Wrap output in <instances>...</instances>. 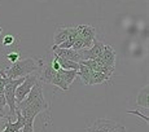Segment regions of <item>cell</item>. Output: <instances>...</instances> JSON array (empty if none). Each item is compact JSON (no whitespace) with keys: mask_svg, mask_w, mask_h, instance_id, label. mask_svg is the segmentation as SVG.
I'll return each mask as SVG.
<instances>
[{"mask_svg":"<svg viewBox=\"0 0 149 132\" xmlns=\"http://www.w3.org/2000/svg\"><path fill=\"white\" fill-rule=\"evenodd\" d=\"M17 109L19 110L22 118L25 120V126L22 128V132H34V119L38 114L43 113L48 109V104L43 94L42 83L38 82L30 91V93L26 96V99L17 105Z\"/></svg>","mask_w":149,"mask_h":132,"instance_id":"obj_1","label":"cell"},{"mask_svg":"<svg viewBox=\"0 0 149 132\" xmlns=\"http://www.w3.org/2000/svg\"><path fill=\"white\" fill-rule=\"evenodd\" d=\"M43 60H34V58H24L18 60L3 70H0V75L3 78H9V79H18V78H25L29 74H33L38 71L42 67Z\"/></svg>","mask_w":149,"mask_h":132,"instance_id":"obj_2","label":"cell"},{"mask_svg":"<svg viewBox=\"0 0 149 132\" xmlns=\"http://www.w3.org/2000/svg\"><path fill=\"white\" fill-rule=\"evenodd\" d=\"M25 80V78H18V79H7L4 87V96H5V101H7V106L9 108L8 111V117L12 119V115H14L16 113V90L19 84Z\"/></svg>","mask_w":149,"mask_h":132,"instance_id":"obj_3","label":"cell"},{"mask_svg":"<svg viewBox=\"0 0 149 132\" xmlns=\"http://www.w3.org/2000/svg\"><path fill=\"white\" fill-rule=\"evenodd\" d=\"M86 132H127L125 126L111 119H96L91 126H88Z\"/></svg>","mask_w":149,"mask_h":132,"instance_id":"obj_4","label":"cell"},{"mask_svg":"<svg viewBox=\"0 0 149 132\" xmlns=\"http://www.w3.org/2000/svg\"><path fill=\"white\" fill-rule=\"evenodd\" d=\"M39 82V75L38 74H29L27 76H25V80L17 87L16 90V105H18L19 102H22L26 96L30 93V91L33 90V87Z\"/></svg>","mask_w":149,"mask_h":132,"instance_id":"obj_5","label":"cell"},{"mask_svg":"<svg viewBox=\"0 0 149 132\" xmlns=\"http://www.w3.org/2000/svg\"><path fill=\"white\" fill-rule=\"evenodd\" d=\"M104 47H105L104 42L95 39V42H93V44H92V47L91 48L79 51V54H81L82 61H84V60H96V58H99V57L101 56L102 51H104Z\"/></svg>","mask_w":149,"mask_h":132,"instance_id":"obj_6","label":"cell"},{"mask_svg":"<svg viewBox=\"0 0 149 132\" xmlns=\"http://www.w3.org/2000/svg\"><path fill=\"white\" fill-rule=\"evenodd\" d=\"M78 30H79L78 36L83 40V43H84V48H83V49L91 48L96 39V28L92 26H88V25H79Z\"/></svg>","mask_w":149,"mask_h":132,"instance_id":"obj_7","label":"cell"},{"mask_svg":"<svg viewBox=\"0 0 149 132\" xmlns=\"http://www.w3.org/2000/svg\"><path fill=\"white\" fill-rule=\"evenodd\" d=\"M52 52L53 54H56L57 57H62V58H66V60H70L73 62H79L82 61L81 58V54H79V51H75L73 48H68V49H62V48H58L56 45L52 47Z\"/></svg>","mask_w":149,"mask_h":132,"instance_id":"obj_8","label":"cell"},{"mask_svg":"<svg viewBox=\"0 0 149 132\" xmlns=\"http://www.w3.org/2000/svg\"><path fill=\"white\" fill-rule=\"evenodd\" d=\"M116 58H117V53L116 51L113 49L111 45H109L105 43V47H104V51H102L101 56L96 60H100L102 64H105L107 66H110V67H114L116 65Z\"/></svg>","mask_w":149,"mask_h":132,"instance_id":"obj_9","label":"cell"},{"mask_svg":"<svg viewBox=\"0 0 149 132\" xmlns=\"http://www.w3.org/2000/svg\"><path fill=\"white\" fill-rule=\"evenodd\" d=\"M71 28L73 27H65V26H58L57 30L54 31V36H53V45H58L61 43L66 42L70 36L71 33Z\"/></svg>","mask_w":149,"mask_h":132,"instance_id":"obj_10","label":"cell"},{"mask_svg":"<svg viewBox=\"0 0 149 132\" xmlns=\"http://www.w3.org/2000/svg\"><path fill=\"white\" fill-rule=\"evenodd\" d=\"M110 76L107 75L104 73H100V71H93L91 74V78L90 82H88V85H93V84H102V83H107L109 82Z\"/></svg>","mask_w":149,"mask_h":132,"instance_id":"obj_11","label":"cell"},{"mask_svg":"<svg viewBox=\"0 0 149 132\" xmlns=\"http://www.w3.org/2000/svg\"><path fill=\"white\" fill-rule=\"evenodd\" d=\"M53 54V53H52ZM54 57H56L57 62H58L60 67L62 69V70H75L78 71L79 69V64H77V62H73L70 61V60H66V58H62V57H57L56 54H53Z\"/></svg>","mask_w":149,"mask_h":132,"instance_id":"obj_12","label":"cell"},{"mask_svg":"<svg viewBox=\"0 0 149 132\" xmlns=\"http://www.w3.org/2000/svg\"><path fill=\"white\" fill-rule=\"evenodd\" d=\"M93 71L91 70L90 67H87V66L79 64V69L78 71H77V76H79V78L82 79V82L84 83V84L88 85V82H90V78H91V74H92Z\"/></svg>","mask_w":149,"mask_h":132,"instance_id":"obj_13","label":"cell"},{"mask_svg":"<svg viewBox=\"0 0 149 132\" xmlns=\"http://www.w3.org/2000/svg\"><path fill=\"white\" fill-rule=\"evenodd\" d=\"M136 104L137 108H143L144 110H148V87H144L139 92L136 99Z\"/></svg>","mask_w":149,"mask_h":132,"instance_id":"obj_14","label":"cell"},{"mask_svg":"<svg viewBox=\"0 0 149 132\" xmlns=\"http://www.w3.org/2000/svg\"><path fill=\"white\" fill-rule=\"evenodd\" d=\"M58 75L62 78V80H64L65 83L70 87V84L74 82V79L77 78V71L75 70H62V69H60L58 71Z\"/></svg>","mask_w":149,"mask_h":132,"instance_id":"obj_15","label":"cell"},{"mask_svg":"<svg viewBox=\"0 0 149 132\" xmlns=\"http://www.w3.org/2000/svg\"><path fill=\"white\" fill-rule=\"evenodd\" d=\"M14 42H16V36L5 35L4 38H3V40H1V44H3V47H10V45L14 44Z\"/></svg>","mask_w":149,"mask_h":132,"instance_id":"obj_16","label":"cell"},{"mask_svg":"<svg viewBox=\"0 0 149 132\" xmlns=\"http://www.w3.org/2000/svg\"><path fill=\"white\" fill-rule=\"evenodd\" d=\"M19 56H21V54L17 52V51L16 52H9L7 54V60L10 62V64H14V62H17L19 60Z\"/></svg>","mask_w":149,"mask_h":132,"instance_id":"obj_17","label":"cell"},{"mask_svg":"<svg viewBox=\"0 0 149 132\" xmlns=\"http://www.w3.org/2000/svg\"><path fill=\"white\" fill-rule=\"evenodd\" d=\"M127 113H128V114H135V115L140 117V118H143V119L145 120V122H149V117L147 115V114H143V113H140L139 110H128Z\"/></svg>","mask_w":149,"mask_h":132,"instance_id":"obj_18","label":"cell"},{"mask_svg":"<svg viewBox=\"0 0 149 132\" xmlns=\"http://www.w3.org/2000/svg\"><path fill=\"white\" fill-rule=\"evenodd\" d=\"M8 78H3L0 75V94H4V87H5V83H7Z\"/></svg>","mask_w":149,"mask_h":132,"instance_id":"obj_19","label":"cell"},{"mask_svg":"<svg viewBox=\"0 0 149 132\" xmlns=\"http://www.w3.org/2000/svg\"><path fill=\"white\" fill-rule=\"evenodd\" d=\"M7 106V101H5V96L4 94H0V108L4 109Z\"/></svg>","mask_w":149,"mask_h":132,"instance_id":"obj_20","label":"cell"},{"mask_svg":"<svg viewBox=\"0 0 149 132\" xmlns=\"http://www.w3.org/2000/svg\"><path fill=\"white\" fill-rule=\"evenodd\" d=\"M1 33H3V27L0 26V35H1Z\"/></svg>","mask_w":149,"mask_h":132,"instance_id":"obj_21","label":"cell"},{"mask_svg":"<svg viewBox=\"0 0 149 132\" xmlns=\"http://www.w3.org/2000/svg\"><path fill=\"white\" fill-rule=\"evenodd\" d=\"M19 132H22V131H19Z\"/></svg>","mask_w":149,"mask_h":132,"instance_id":"obj_22","label":"cell"}]
</instances>
